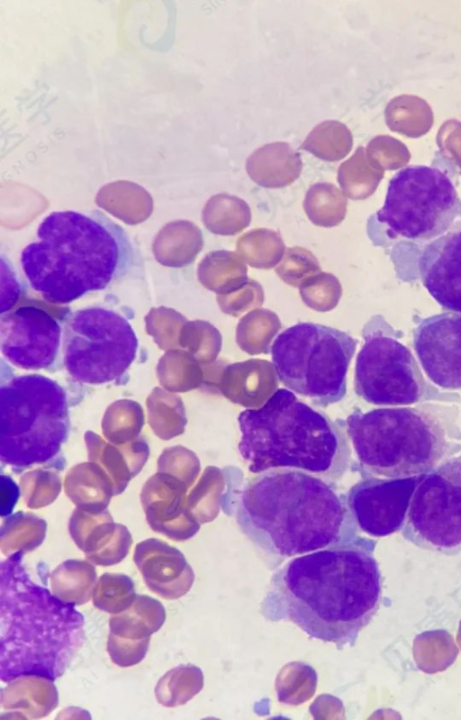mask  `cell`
Segmentation results:
<instances>
[{
    "label": "cell",
    "mask_w": 461,
    "mask_h": 720,
    "mask_svg": "<svg viewBox=\"0 0 461 720\" xmlns=\"http://www.w3.org/2000/svg\"><path fill=\"white\" fill-rule=\"evenodd\" d=\"M376 542L357 536L278 567L260 604L270 622H291L308 636L352 647L382 600Z\"/></svg>",
    "instance_id": "cell-1"
},
{
    "label": "cell",
    "mask_w": 461,
    "mask_h": 720,
    "mask_svg": "<svg viewBox=\"0 0 461 720\" xmlns=\"http://www.w3.org/2000/svg\"><path fill=\"white\" fill-rule=\"evenodd\" d=\"M234 517L274 565L359 536L347 496L334 482L297 469L249 478L236 497Z\"/></svg>",
    "instance_id": "cell-2"
},
{
    "label": "cell",
    "mask_w": 461,
    "mask_h": 720,
    "mask_svg": "<svg viewBox=\"0 0 461 720\" xmlns=\"http://www.w3.org/2000/svg\"><path fill=\"white\" fill-rule=\"evenodd\" d=\"M135 260L125 229L97 210L49 214L40 223L35 241L20 254L31 287L58 305L109 287L127 276Z\"/></svg>",
    "instance_id": "cell-3"
},
{
    "label": "cell",
    "mask_w": 461,
    "mask_h": 720,
    "mask_svg": "<svg viewBox=\"0 0 461 720\" xmlns=\"http://www.w3.org/2000/svg\"><path fill=\"white\" fill-rule=\"evenodd\" d=\"M23 553L14 552L0 564V679L8 683L37 675L54 681L83 644L84 616L32 580Z\"/></svg>",
    "instance_id": "cell-4"
},
{
    "label": "cell",
    "mask_w": 461,
    "mask_h": 720,
    "mask_svg": "<svg viewBox=\"0 0 461 720\" xmlns=\"http://www.w3.org/2000/svg\"><path fill=\"white\" fill-rule=\"evenodd\" d=\"M238 424V450L252 473L291 468L335 482L351 466L344 421L330 419L287 388H277L262 406L240 412Z\"/></svg>",
    "instance_id": "cell-5"
},
{
    "label": "cell",
    "mask_w": 461,
    "mask_h": 720,
    "mask_svg": "<svg viewBox=\"0 0 461 720\" xmlns=\"http://www.w3.org/2000/svg\"><path fill=\"white\" fill-rule=\"evenodd\" d=\"M344 425L361 476L424 475L461 451L454 413L438 404L367 412L355 407Z\"/></svg>",
    "instance_id": "cell-6"
},
{
    "label": "cell",
    "mask_w": 461,
    "mask_h": 720,
    "mask_svg": "<svg viewBox=\"0 0 461 720\" xmlns=\"http://www.w3.org/2000/svg\"><path fill=\"white\" fill-rule=\"evenodd\" d=\"M69 426L66 393L40 374L15 376L0 389V457L14 467L46 462L60 450Z\"/></svg>",
    "instance_id": "cell-7"
},
{
    "label": "cell",
    "mask_w": 461,
    "mask_h": 720,
    "mask_svg": "<svg viewBox=\"0 0 461 720\" xmlns=\"http://www.w3.org/2000/svg\"><path fill=\"white\" fill-rule=\"evenodd\" d=\"M357 341L345 332L312 323H299L283 331L270 351L278 381L327 407L347 394L348 369Z\"/></svg>",
    "instance_id": "cell-8"
},
{
    "label": "cell",
    "mask_w": 461,
    "mask_h": 720,
    "mask_svg": "<svg viewBox=\"0 0 461 720\" xmlns=\"http://www.w3.org/2000/svg\"><path fill=\"white\" fill-rule=\"evenodd\" d=\"M64 367L76 381L101 385L121 378L137 356L139 340L120 312L91 305L69 312L61 322Z\"/></svg>",
    "instance_id": "cell-9"
},
{
    "label": "cell",
    "mask_w": 461,
    "mask_h": 720,
    "mask_svg": "<svg viewBox=\"0 0 461 720\" xmlns=\"http://www.w3.org/2000/svg\"><path fill=\"white\" fill-rule=\"evenodd\" d=\"M375 217L390 239L429 242L461 217V198L440 169L411 166L391 178Z\"/></svg>",
    "instance_id": "cell-10"
},
{
    "label": "cell",
    "mask_w": 461,
    "mask_h": 720,
    "mask_svg": "<svg viewBox=\"0 0 461 720\" xmlns=\"http://www.w3.org/2000/svg\"><path fill=\"white\" fill-rule=\"evenodd\" d=\"M354 389L375 406H404L443 398L425 378L411 351L379 331L365 335L357 356Z\"/></svg>",
    "instance_id": "cell-11"
},
{
    "label": "cell",
    "mask_w": 461,
    "mask_h": 720,
    "mask_svg": "<svg viewBox=\"0 0 461 720\" xmlns=\"http://www.w3.org/2000/svg\"><path fill=\"white\" fill-rule=\"evenodd\" d=\"M402 534L423 550L447 555L461 551V454L422 475Z\"/></svg>",
    "instance_id": "cell-12"
},
{
    "label": "cell",
    "mask_w": 461,
    "mask_h": 720,
    "mask_svg": "<svg viewBox=\"0 0 461 720\" xmlns=\"http://www.w3.org/2000/svg\"><path fill=\"white\" fill-rule=\"evenodd\" d=\"M3 357L26 370L50 368L61 353L62 324L35 305H22L1 314Z\"/></svg>",
    "instance_id": "cell-13"
},
{
    "label": "cell",
    "mask_w": 461,
    "mask_h": 720,
    "mask_svg": "<svg viewBox=\"0 0 461 720\" xmlns=\"http://www.w3.org/2000/svg\"><path fill=\"white\" fill-rule=\"evenodd\" d=\"M347 493L351 515L360 531L384 537L402 530L420 476L379 478L362 475Z\"/></svg>",
    "instance_id": "cell-14"
},
{
    "label": "cell",
    "mask_w": 461,
    "mask_h": 720,
    "mask_svg": "<svg viewBox=\"0 0 461 720\" xmlns=\"http://www.w3.org/2000/svg\"><path fill=\"white\" fill-rule=\"evenodd\" d=\"M412 342L428 378L445 390L461 389V314L447 312L422 319Z\"/></svg>",
    "instance_id": "cell-15"
},
{
    "label": "cell",
    "mask_w": 461,
    "mask_h": 720,
    "mask_svg": "<svg viewBox=\"0 0 461 720\" xmlns=\"http://www.w3.org/2000/svg\"><path fill=\"white\" fill-rule=\"evenodd\" d=\"M422 285L444 309L461 314V217L419 257Z\"/></svg>",
    "instance_id": "cell-16"
},
{
    "label": "cell",
    "mask_w": 461,
    "mask_h": 720,
    "mask_svg": "<svg viewBox=\"0 0 461 720\" xmlns=\"http://www.w3.org/2000/svg\"><path fill=\"white\" fill-rule=\"evenodd\" d=\"M133 561L147 587L165 599H176L190 588L194 575L183 554L158 539L140 542Z\"/></svg>",
    "instance_id": "cell-17"
},
{
    "label": "cell",
    "mask_w": 461,
    "mask_h": 720,
    "mask_svg": "<svg viewBox=\"0 0 461 720\" xmlns=\"http://www.w3.org/2000/svg\"><path fill=\"white\" fill-rule=\"evenodd\" d=\"M303 169L301 156L287 142L267 143L254 150L247 159L246 170L258 185L280 188L291 185Z\"/></svg>",
    "instance_id": "cell-18"
},
{
    "label": "cell",
    "mask_w": 461,
    "mask_h": 720,
    "mask_svg": "<svg viewBox=\"0 0 461 720\" xmlns=\"http://www.w3.org/2000/svg\"><path fill=\"white\" fill-rule=\"evenodd\" d=\"M8 683L1 692L2 709L18 710L24 718H41L59 704L57 688L48 678L23 675Z\"/></svg>",
    "instance_id": "cell-19"
},
{
    "label": "cell",
    "mask_w": 461,
    "mask_h": 720,
    "mask_svg": "<svg viewBox=\"0 0 461 720\" xmlns=\"http://www.w3.org/2000/svg\"><path fill=\"white\" fill-rule=\"evenodd\" d=\"M70 534L77 547L85 552L86 559L100 566H111L122 561L132 543L128 530L112 521Z\"/></svg>",
    "instance_id": "cell-20"
},
{
    "label": "cell",
    "mask_w": 461,
    "mask_h": 720,
    "mask_svg": "<svg viewBox=\"0 0 461 720\" xmlns=\"http://www.w3.org/2000/svg\"><path fill=\"white\" fill-rule=\"evenodd\" d=\"M165 620L166 611L158 600L147 595H137L128 608L111 616L110 633L122 638L140 640L158 631Z\"/></svg>",
    "instance_id": "cell-21"
},
{
    "label": "cell",
    "mask_w": 461,
    "mask_h": 720,
    "mask_svg": "<svg viewBox=\"0 0 461 720\" xmlns=\"http://www.w3.org/2000/svg\"><path fill=\"white\" fill-rule=\"evenodd\" d=\"M384 119L392 132L413 139L427 134L434 122L429 105L413 95H401L391 99L384 110Z\"/></svg>",
    "instance_id": "cell-22"
},
{
    "label": "cell",
    "mask_w": 461,
    "mask_h": 720,
    "mask_svg": "<svg viewBox=\"0 0 461 720\" xmlns=\"http://www.w3.org/2000/svg\"><path fill=\"white\" fill-rule=\"evenodd\" d=\"M50 579L53 595L77 606L88 602L92 597L96 572L86 561L68 560L52 571Z\"/></svg>",
    "instance_id": "cell-23"
},
{
    "label": "cell",
    "mask_w": 461,
    "mask_h": 720,
    "mask_svg": "<svg viewBox=\"0 0 461 720\" xmlns=\"http://www.w3.org/2000/svg\"><path fill=\"white\" fill-rule=\"evenodd\" d=\"M201 276L206 287L220 296L240 289L249 280L245 261L237 252L226 250L212 251L206 257Z\"/></svg>",
    "instance_id": "cell-24"
},
{
    "label": "cell",
    "mask_w": 461,
    "mask_h": 720,
    "mask_svg": "<svg viewBox=\"0 0 461 720\" xmlns=\"http://www.w3.org/2000/svg\"><path fill=\"white\" fill-rule=\"evenodd\" d=\"M203 218L212 232L233 236L249 225L251 211L243 199L225 193L217 194L207 202Z\"/></svg>",
    "instance_id": "cell-25"
},
{
    "label": "cell",
    "mask_w": 461,
    "mask_h": 720,
    "mask_svg": "<svg viewBox=\"0 0 461 720\" xmlns=\"http://www.w3.org/2000/svg\"><path fill=\"white\" fill-rule=\"evenodd\" d=\"M236 252L250 267L269 269L281 262L285 245L278 232L256 228L238 239Z\"/></svg>",
    "instance_id": "cell-26"
},
{
    "label": "cell",
    "mask_w": 461,
    "mask_h": 720,
    "mask_svg": "<svg viewBox=\"0 0 461 720\" xmlns=\"http://www.w3.org/2000/svg\"><path fill=\"white\" fill-rule=\"evenodd\" d=\"M347 198L333 184L327 182L311 186L303 200V209L309 220L321 227H334L345 218Z\"/></svg>",
    "instance_id": "cell-27"
},
{
    "label": "cell",
    "mask_w": 461,
    "mask_h": 720,
    "mask_svg": "<svg viewBox=\"0 0 461 720\" xmlns=\"http://www.w3.org/2000/svg\"><path fill=\"white\" fill-rule=\"evenodd\" d=\"M353 146V136L349 129L335 120L324 121L316 125L301 145L319 159L338 161L345 158Z\"/></svg>",
    "instance_id": "cell-28"
},
{
    "label": "cell",
    "mask_w": 461,
    "mask_h": 720,
    "mask_svg": "<svg viewBox=\"0 0 461 720\" xmlns=\"http://www.w3.org/2000/svg\"><path fill=\"white\" fill-rule=\"evenodd\" d=\"M383 176L384 171L368 160L365 148L359 146L349 159L340 164L338 182L345 196L362 199L375 189Z\"/></svg>",
    "instance_id": "cell-29"
},
{
    "label": "cell",
    "mask_w": 461,
    "mask_h": 720,
    "mask_svg": "<svg viewBox=\"0 0 461 720\" xmlns=\"http://www.w3.org/2000/svg\"><path fill=\"white\" fill-rule=\"evenodd\" d=\"M277 314L266 308H255L239 321L236 340L249 352H268L273 338L281 329Z\"/></svg>",
    "instance_id": "cell-30"
},
{
    "label": "cell",
    "mask_w": 461,
    "mask_h": 720,
    "mask_svg": "<svg viewBox=\"0 0 461 720\" xmlns=\"http://www.w3.org/2000/svg\"><path fill=\"white\" fill-rule=\"evenodd\" d=\"M136 596L130 577L122 573H104L95 584L92 599L96 608L113 615L128 608Z\"/></svg>",
    "instance_id": "cell-31"
},
{
    "label": "cell",
    "mask_w": 461,
    "mask_h": 720,
    "mask_svg": "<svg viewBox=\"0 0 461 720\" xmlns=\"http://www.w3.org/2000/svg\"><path fill=\"white\" fill-rule=\"evenodd\" d=\"M303 303L317 312L334 309L342 295L339 279L331 273L320 271L306 278L299 286Z\"/></svg>",
    "instance_id": "cell-32"
},
{
    "label": "cell",
    "mask_w": 461,
    "mask_h": 720,
    "mask_svg": "<svg viewBox=\"0 0 461 720\" xmlns=\"http://www.w3.org/2000/svg\"><path fill=\"white\" fill-rule=\"evenodd\" d=\"M320 271L321 266L316 257L303 247L287 248L276 268L277 276L294 287H299L306 278Z\"/></svg>",
    "instance_id": "cell-33"
},
{
    "label": "cell",
    "mask_w": 461,
    "mask_h": 720,
    "mask_svg": "<svg viewBox=\"0 0 461 720\" xmlns=\"http://www.w3.org/2000/svg\"><path fill=\"white\" fill-rule=\"evenodd\" d=\"M365 150L368 160L381 170L398 169L406 166L411 159L408 148L389 135L374 137Z\"/></svg>",
    "instance_id": "cell-34"
},
{
    "label": "cell",
    "mask_w": 461,
    "mask_h": 720,
    "mask_svg": "<svg viewBox=\"0 0 461 720\" xmlns=\"http://www.w3.org/2000/svg\"><path fill=\"white\" fill-rule=\"evenodd\" d=\"M217 302L224 314L238 317L250 309L262 305L263 287L258 282L249 279L240 289L229 295L219 296Z\"/></svg>",
    "instance_id": "cell-35"
},
{
    "label": "cell",
    "mask_w": 461,
    "mask_h": 720,
    "mask_svg": "<svg viewBox=\"0 0 461 720\" xmlns=\"http://www.w3.org/2000/svg\"><path fill=\"white\" fill-rule=\"evenodd\" d=\"M150 637L132 640L109 633L107 652L113 663L120 667H130L140 663L145 657Z\"/></svg>",
    "instance_id": "cell-36"
},
{
    "label": "cell",
    "mask_w": 461,
    "mask_h": 720,
    "mask_svg": "<svg viewBox=\"0 0 461 720\" xmlns=\"http://www.w3.org/2000/svg\"><path fill=\"white\" fill-rule=\"evenodd\" d=\"M436 141L444 163L461 174V121L450 119L444 122Z\"/></svg>",
    "instance_id": "cell-37"
},
{
    "label": "cell",
    "mask_w": 461,
    "mask_h": 720,
    "mask_svg": "<svg viewBox=\"0 0 461 720\" xmlns=\"http://www.w3.org/2000/svg\"><path fill=\"white\" fill-rule=\"evenodd\" d=\"M2 267V292H1V314L9 311L16 303L23 290V286L17 279L14 272L8 261L5 260L4 255L1 257Z\"/></svg>",
    "instance_id": "cell-38"
}]
</instances>
